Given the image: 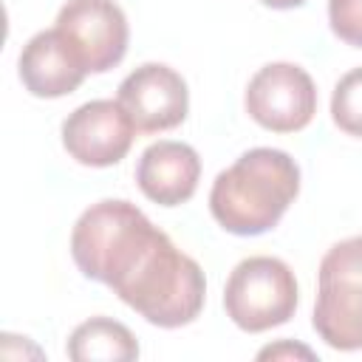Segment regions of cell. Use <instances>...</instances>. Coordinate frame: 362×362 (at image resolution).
Masks as SVG:
<instances>
[{
    "instance_id": "9",
    "label": "cell",
    "mask_w": 362,
    "mask_h": 362,
    "mask_svg": "<svg viewBox=\"0 0 362 362\" xmlns=\"http://www.w3.org/2000/svg\"><path fill=\"white\" fill-rule=\"evenodd\" d=\"M17 71H20V79L25 85V90L37 99L68 96L88 76L82 59L76 57L71 42L57 28L37 31L23 45L20 59H17Z\"/></svg>"
},
{
    "instance_id": "13",
    "label": "cell",
    "mask_w": 362,
    "mask_h": 362,
    "mask_svg": "<svg viewBox=\"0 0 362 362\" xmlns=\"http://www.w3.org/2000/svg\"><path fill=\"white\" fill-rule=\"evenodd\" d=\"M331 31L351 48H362V0H328Z\"/></svg>"
},
{
    "instance_id": "14",
    "label": "cell",
    "mask_w": 362,
    "mask_h": 362,
    "mask_svg": "<svg viewBox=\"0 0 362 362\" xmlns=\"http://www.w3.org/2000/svg\"><path fill=\"white\" fill-rule=\"evenodd\" d=\"M291 356L314 359V351L305 348V345H294V342H274V345H266L257 354V359H291Z\"/></svg>"
},
{
    "instance_id": "2",
    "label": "cell",
    "mask_w": 362,
    "mask_h": 362,
    "mask_svg": "<svg viewBox=\"0 0 362 362\" xmlns=\"http://www.w3.org/2000/svg\"><path fill=\"white\" fill-rule=\"evenodd\" d=\"M300 195V167L286 150L255 147L221 170L209 189V212L221 229L255 238L280 223Z\"/></svg>"
},
{
    "instance_id": "5",
    "label": "cell",
    "mask_w": 362,
    "mask_h": 362,
    "mask_svg": "<svg viewBox=\"0 0 362 362\" xmlns=\"http://www.w3.org/2000/svg\"><path fill=\"white\" fill-rule=\"evenodd\" d=\"M246 113L272 133H297L317 113V88L305 68L294 62H269L246 85Z\"/></svg>"
},
{
    "instance_id": "12",
    "label": "cell",
    "mask_w": 362,
    "mask_h": 362,
    "mask_svg": "<svg viewBox=\"0 0 362 362\" xmlns=\"http://www.w3.org/2000/svg\"><path fill=\"white\" fill-rule=\"evenodd\" d=\"M331 119L342 133L362 139V65L342 74L339 82L334 85Z\"/></svg>"
},
{
    "instance_id": "1",
    "label": "cell",
    "mask_w": 362,
    "mask_h": 362,
    "mask_svg": "<svg viewBox=\"0 0 362 362\" xmlns=\"http://www.w3.org/2000/svg\"><path fill=\"white\" fill-rule=\"evenodd\" d=\"M71 257L88 280L113 288L150 325L181 328L204 308L201 266L124 198L96 201L76 218Z\"/></svg>"
},
{
    "instance_id": "15",
    "label": "cell",
    "mask_w": 362,
    "mask_h": 362,
    "mask_svg": "<svg viewBox=\"0 0 362 362\" xmlns=\"http://www.w3.org/2000/svg\"><path fill=\"white\" fill-rule=\"evenodd\" d=\"M263 6H269V8H280V11H286V8H297V6H303L305 0H260Z\"/></svg>"
},
{
    "instance_id": "11",
    "label": "cell",
    "mask_w": 362,
    "mask_h": 362,
    "mask_svg": "<svg viewBox=\"0 0 362 362\" xmlns=\"http://www.w3.org/2000/svg\"><path fill=\"white\" fill-rule=\"evenodd\" d=\"M65 354L74 362H133L139 359V342L127 325L110 317H90L71 331Z\"/></svg>"
},
{
    "instance_id": "4",
    "label": "cell",
    "mask_w": 362,
    "mask_h": 362,
    "mask_svg": "<svg viewBox=\"0 0 362 362\" xmlns=\"http://www.w3.org/2000/svg\"><path fill=\"white\" fill-rule=\"evenodd\" d=\"M300 303L297 280L288 263L269 255H255L240 260L226 286L223 308L226 317L246 334H263L286 325Z\"/></svg>"
},
{
    "instance_id": "3",
    "label": "cell",
    "mask_w": 362,
    "mask_h": 362,
    "mask_svg": "<svg viewBox=\"0 0 362 362\" xmlns=\"http://www.w3.org/2000/svg\"><path fill=\"white\" fill-rule=\"evenodd\" d=\"M311 325L328 348L362 351V235L322 255Z\"/></svg>"
},
{
    "instance_id": "7",
    "label": "cell",
    "mask_w": 362,
    "mask_h": 362,
    "mask_svg": "<svg viewBox=\"0 0 362 362\" xmlns=\"http://www.w3.org/2000/svg\"><path fill=\"white\" fill-rule=\"evenodd\" d=\"M136 124L119 99H90L62 122V147L85 167L119 164L136 139Z\"/></svg>"
},
{
    "instance_id": "8",
    "label": "cell",
    "mask_w": 362,
    "mask_h": 362,
    "mask_svg": "<svg viewBox=\"0 0 362 362\" xmlns=\"http://www.w3.org/2000/svg\"><path fill=\"white\" fill-rule=\"evenodd\" d=\"M116 99L141 133L173 130L189 113L187 82L175 68L164 62H144L136 71H130L122 79Z\"/></svg>"
},
{
    "instance_id": "10",
    "label": "cell",
    "mask_w": 362,
    "mask_h": 362,
    "mask_svg": "<svg viewBox=\"0 0 362 362\" xmlns=\"http://www.w3.org/2000/svg\"><path fill=\"white\" fill-rule=\"evenodd\" d=\"M201 181V158L195 147L173 139L153 141L139 164H136V184L141 195L158 206H181L187 204Z\"/></svg>"
},
{
    "instance_id": "6",
    "label": "cell",
    "mask_w": 362,
    "mask_h": 362,
    "mask_svg": "<svg viewBox=\"0 0 362 362\" xmlns=\"http://www.w3.org/2000/svg\"><path fill=\"white\" fill-rule=\"evenodd\" d=\"M54 28L71 42L88 74H105L127 54L130 28L116 0H68Z\"/></svg>"
}]
</instances>
